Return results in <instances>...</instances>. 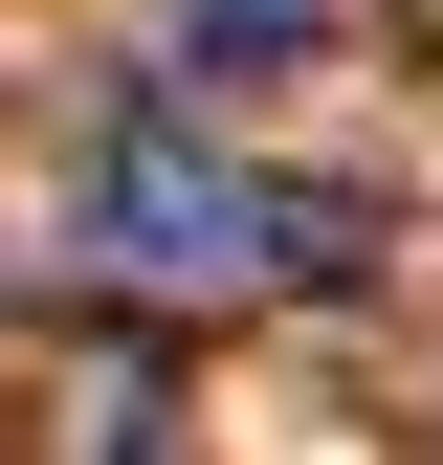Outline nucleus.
<instances>
[{
  "mask_svg": "<svg viewBox=\"0 0 443 465\" xmlns=\"http://www.w3.org/2000/svg\"><path fill=\"white\" fill-rule=\"evenodd\" d=\"M310 67V0H178V89H266Z\"/></svg>",
  "mask_w": 443,
  "mask_h": 465,
  "instance_id": "obj_2",
  "label": "nucleus"
},
{
  "mask_svg": "<svg viewBox=\"0 0 443 465\" xmlns=\"http://www.w3.org/2000/svg\"><path fill=\"white\" fill-rule=\"evenodd\" d=\"M89 222H111V266H155V288H266V200L222 178V155L178 134V111H133V134H111Z\"/></svg>",
  "mask_w": 443,
  "mask_h": 465,
  "instance_id": "obj_1",
  "label": "nucleus"
}]
</instances>
